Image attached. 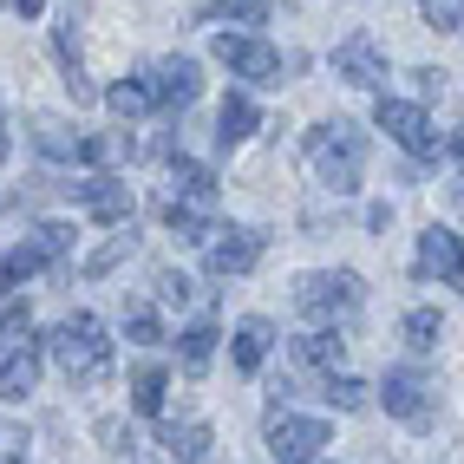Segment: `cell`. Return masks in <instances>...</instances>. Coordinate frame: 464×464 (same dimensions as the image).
I'll use <instances>...</instances> for the list:
<instances>
[{
  "label": "cell",
  "instance_id": "6da1fadb",
  "mask_svg": "<svg viewBox=\"0 0 464 464\" xmlns=\"http://www.w3.org/2000/svg\"><path fill=\"white\" fill-rule=\"evenodd\" d=\"M307 164H314V177L334 197H353L360 170H366V131L353 125V118H327V125L307 131Z\"/></svg>",
  "mask_w": 464,
  "mask_h": 464
},
{
  "label": "cell",
  "instance_id": "7a4b0ae2",
  "mask_svg": "<svg viewBox=\"0 0 464 464\" xmlns=\"http://www.w3.org/2000/svg\"><path fill=\"white\" fill-rule=\"evenodd\" d=\"M46 353L66 366V380H79V386H99V380L111 373V340H105V321H99V314H85V307L53 327Z\"/></svg>",
  "mask_w": 464,
  "mask_h": 464
},
{
  "label": "cell",
  "instance_id": "3957f363",
  "mask_svg": "<svg viewBox=\"0 0 464 464\" xmlns=\"http://www.w3.org/2000/svg\"><path fill=\"white\" fill-rule=\"evenodd\" d=\"M66 249H72V229H66V223H40L34 236L20 242V249H7V256H0V295H20V288L34 282L40 268H53Z\"/></svg>",
  "mask_w": 464,
  "mask_h": 464
},
{
  "label": "cell",
  "instance_id": "277c9868",
  "mask_svg": "<svg viewBox=\"0 0 464 464\" xmlns=\"http://www.w3.org/2000/svg\"><path fill=\"white\" fill-rule=\"evenodd\" d=\"M366 301V282L353 268H314V275H301L295 282V307L307 321H334V314H347V307Z\"/></svg>",
  "mask_w": 464,
  "mask_h": 464
},
{
  "label": "cell",
  "instance_id": "5b68a950",
  "mask_svg": "<svg viewBox=\"0 0 464 464\" xmlns=\"http://www.w3.org/2000/svg\"><path fill=\"white\" fill-rule=\"evenodd\" d=\"M373 125L406 150L412 164H431L439 158V131H431V118H425V105H412V99H386L380 92V105H373Z\"/></svg>",
  "mask_w": 464,
  "mask_h": 464
},
{
  "label": "cell",
  "instance_id": "8992f818",
  "mask_svg": "<svg viewBox=\"0 0 464 464\" xmlns=\"http://www.w3.org/2000/svg\"><path fill=\"white\" fill-rule=\"evenodd\" d=\"M209 53L223 59L236 79H249V85H282V53H275L262 34H216Z\"/></svg>",
  "mask_w": 464,
  "mask_h": 464
},
{
  "label": "cell",
  "instance_id": "52a82bcc",
  "mask_svg": "<svg viewBox=\"0 0 464 464\" xmlns=\"http://www.w3.org/2000/svg\"><path fill=\"white\" fill-rule=\"evenodd\" d=\"M327 439H334L327 419H301V412H282V406L268 412V451L282 464H314Z\"/></svg>",
  "mask_w": 464,
  "mask_h": 464
},
{
  "label": "cell",
  "instance_id": "ba28073f",
  "mask_svg": "<svg viewBox=\"0 0 464 464\" xmlns=\"http://www.w3.org/2000/svg\"><path fill=\"white\" fill-rule=\"evenodd\" d=\"M203 262H209V275H249L256 262H262V229H242V223H229V229H209V242H203Z\"/></svg>",
  "mask_w": 464,
  "mask_h": 464
},
{
  "label": "cell",
  "instance_id": "9c48e42d",
  "mask_svg": "<svg viewBox=\"0 0 464 464\" xmlns=\"http://www.w3.org/2000/svg\"><path fill=\"white\" fill-rule=\"evenodd\" d=\"M334 79H347V85H360V92H380L386 85V53H380V40L373 34H347L334 46Z\"/></svg>",
  "mask_w": 464,
  "mask_h": 464
},
{
  "label": "cell",
  "instance_id": "30bf717a",
  "mask_svg": "<svg viewBox=\"0 0 464 464\" xmlns=\"http://www.w3.org/2000/svg\"><path fill=\"white\" fill-rule=\"evenodd\" d=\"M458 268H464V236L445 229V223H431V229L419 236L412 275H419V282H458Z\"/></svg>",
  "mask_w": 464,
  "mask_h": 464
},
{
  "label": "cell",
  "instance_id": "8fae6325",
  "mask_svg": "<svg viewBox=\"0 0 464 464\" xmlns=\"http://www.w3.org/2000/svg\"><path fill=\"white\" fill-rule=\"evenodd\" d=\"M380 406L392 419H425L431 412V380L419 373V366H392V373L380 380Z\"/></svg>",
  "mask_w": 464,
  "mask_h": 464
},
{
  "label": "cell",
  "instance_id": "7c38bea8",
  "mask_svg": "<svg viewBox=\"0 0 464 464\" xmlns=\"http://www.w3.org/2000/svg\"><path fill=\"white\" fill-rule=\"evenodd\" d=\"M144 79H150V99H158V105H190L203 92V66H197V59H183V53L158 59Z\"/></svg>",
  "mask_w": 464,
  "mask_h": 464
},
{
  "label": "cell",
  "instance_id": "4fadbf2b",
  "mask_svg": "<svg viewBox=\"0 0 464 464\" xmlns=\"http://www.w3.org/2000/svg\"><path fill=\"white\" fill-rule=\"evenodd\" d=\"M72 190H79V203L99 216V223H111V229L131 223V190L118 177H85V183H72Z\"/></svg>",
  "mask_w": 464,
  "mask_h": 464
},
{
  "label": "cell",
  "instance_id": "5bb4252c",
  "mask_svg": "<svg viewBox=\"0 0 464 464\" xmlns=\"http://www.w3.org/2000/svg\"><path fill=\"white\" fill-rule=\"evenodd\" d=\"M256 125H262V111H256L249 92H229V99L216 105V144H223V150L249 144V138H256Z\"/></svg>",
  "mask_w": 464,
  "mask_h": 464
},
{
  "label": "cell",
  "instance_id": "9a60e30c",
  "mask_svg": "<svg viewBox=\"0 0 464 464\" xmlns=\"http://www.w3.org/2000/svg\"><path fill=\"white\" fill-rule=\"evenodd\" d=\"M275 347V327L262 314H242L236 321V340H229V360H236V373H262V360Z\"/></svg>",
  "mask_w": 464,
  "mask_h": 464
},
{
  "label": "cell",
  "instance_id": "2e32d148",
  "mask_svg": "<svg viewBox=\"0 0 464 464\" xmlns=\"http://www.w3.org/2000/svg\"><path fill=\"white\" fill-rule=\"evenodd\" d=\"M164 451L177 464H209V425L203 419H170L164 425Z\"/></svg>",
  "mask_w": 464,
  "mask_h": 464
},
{
  "label": "cell",
  "instance_id": "e0dca14e",
  "mask_svg": "<svg viewBox=\"0 0 464 464\" xmlns=\"http://www.w3.org/2000/svg\"><path fill=\"white\" fill-rule=\"evenodd\" d=\"M170 197H183V203H203V209H216V177H209L203 164H190V158H177V164H170Z\"/></svg>",
  "mask_w": 464,
  "mask_h": 464
},
{
  "label": "cell",
  "instance_id": "ac0fdd59",
  "mask_svg": "<svg viewBox=\"0 0 464 464\" xmlns=\"http://www.w3.org/2000/svg\"><path fill=\"white\" fill-rule=\"evenodd\" d=\"M164 392H170V373H164L158 360H144L138 373H131V406H138L144 419H158V412H164Z\"/></svg>",
  "mask_w": 464,
  "mask_h": 464
},
{
  "label": "cell",
  "instance_id": "d6986e66",
  "mask_svg": "<svg viewBox=\"0 0 464 464\" xmlns=\"http://www.w3.org/2000/svg\"><path fill=\"white\" fill-rule=\"evenodd\" d=\"M340 353H347V340H340L334 327H314V334L295 340V360H301V366H321V373H334Z\"/></svg>",
  "mask_w": 464,
  "mask_h": 464
},
{
  "label": "cell",
  "instance_id": "ffe728a7",
  "mask_svg": "<svg viewBox=\"0 0 464 464\" xmlns=\"http://www.w3.org/2000/svg\"><path fill=\"white\" fill-rule=\"evenodd\" d=\"M164 223L177 242H209V209L203 203H183V197H164Z\"/></svg>",
  "mask_w": 464,
  "mask_h": 464
},
{
  "label": "cell",
  "instance_id": "44dd1931",
  "mask_svg": "<svg viewBox=\"0 0 464 464\" xmlns=\"http://www.w3.org/2000/svg\"><path fill=\"white\" fill-rule=\"evenodd\" d=\"M399 334H406L412 353H431V347H439V334H445V321H439V307H412V314L399 321Z\"/></svg>",
  "mask_w": 464,
  "mask_h": 464
},
{
  "label": "cell",
  "instance_id": "7402d4cb",
  "mask_svg": "<svg viewBox=\"0 0 464 464\" xmlns=\"http://www.w3.org/2000/svg\"><path fill=\"white\" fill-rule=\"evenodd\" d=\"M177 353H183V373H203L209 353H216V327H209V321L183 327V334H177Z\"/></svg>",
  "mask_w": 464,
  "mask_h": 464
},
{
  "label": "cell",
  "instance_id": "603a6c76",
  "mask_svg": "<svg viewBox=\"0 0 464 464\" xmlns=\"http://www.w3.org/2000/svg\"><path fill=\"white\" fill-rule=\"evenodd\" d=\"M105 105H111L118 118H144L158 99H150V79H118V85L105 92Z\"/></svg>",
  "mask_w": 464,
  "mask_h": 464
},
{
  "label": "cell",
  "instance_id": "cb8c5ba5",
  "mask_svg": "<svg viewBox=\"0 0 464 464\" xmlns=\"http://www.w3.org/2000/svg\"><path fill=\"white\" fill-rule=\"evenodd\" d=\"M197 20H242V26H262V20H268V0H203Z\"/></svg>",
  "mask_w": 464,
  "mask_h": 464
},
{
  "label": "cell",
  "instance_id": "d4e9b609",
  "mask_svg": "<svg viewBox=\"0 0 464 464\" xmlns=\"http://www.w3.org/2000/svg\"><path fill=\"white\" fill-rule=\"evenodd\" d=\"M327 399L340 412H366V406H373V386L353 380V373H327Z\"/></svg>",
  "mask_w": 464,
  "mask_h": 464
},
{
  "label": "cell",
  "instance_id": "484cf974",
  "mask_svg": "<svg viewBox=\"0 0 464 464\" xmlns=\"http://www.w3.org/2000/svg\"><path fill=\"white\" fill-rule=\"evenodd\" d=\"M34 144L46 150V158H79V131H66V125H59V118H40V125H34Z\"/></svg>",
  "mask_w": 464,
  "mask_h": 464
},
{
  "label": "cell",
  "instance_id": "4316f807",
  "mask_svg": "<svg viewBox=\"0 0 464 464\" xmlns=\"http://www.w3.org/2000/svg\"><path fill=\"white\" fill-rule=\"evenodd\" d=\"M131 249H138V236H131V223H125V229H118V236L105 242V249H99V256H85V275H111L118 262H125V256H131Z\"/></svg>",
  "mask_w": 464,
  "mask_h": 464
},
{
  "label": "cell",
  "instance_id": "83f0119b",
  "mask_svg": "<svg viewBox=\"0 0 464 464\" xmlns=\"http://www.w3.org/2000/svg\"><path fill=\"white\" fill-rule=\"evenodd\" d=\"M99 439H105V451H111L118 464H138V458H144V451H138V431L118 425V419H99Z\"/></svg>",
  "mask_w": 464,
  "mask_h": 464
},
{
  "label": "cell",
  "instance_id": "f1b7e54d",
  "mask_svg": "<svg viewBox=\"0 0 464 464\" xmlns=\"http://www.w3.org/2000/svg\"><path fill=\"white\" fill-rule=\"evenodd\" d=\"M419 14L439 26V34H464V0H419Z\"/></svg>",
  "mask_w": 464,
  "mask_h": 464
},
{
  "label": "cell",
  "instance_id": "f546056e",
  "mask_svg": "<svg viewBox=\"0 0 464 464\" xmlns=\"http://www.w3.org/2000/svg\"><path fill=\"white\" fill-rule=\"evenodd\" d=\"M26 445H34V439H26V425H7V419H0V464H20Z\"/></svg>",
  "mask_w": 464,
  "mask_h": 464
},
{
  "label": "cell",
  "instance_id": "4dcf8cb0",
  "mask_svg": "<svg viewBox=\"0 0 464 464\" xmlns=\"http://www.w3.org/2000/svg\"><path fill=\"white\" fill-rule=\"evenodd\" d=\"M190 288H197V282H190V275H177V268H164V275H158V301H170V307L190 301Z\"/></svg>",
  "mask_w": 464,
  "mask_h": 464
},
{
  "label": "cell",
  "instance_id": "1f68e13d",
  "mask_svg": "<svg viewBox=\"0 0 464 464\" xmlns=\"http://www.w3.org/2000/svg\"><path fill=\"white\" fill-rule=\"evenodd\" d=\"M125 334L138 340V347H158V340H164V327H158V314H144V307H138V314L125 321Z\"/></svg>",
  "mask_w": 464,
  "mask_h": 464
},
{
  "label": "cell",
  "instance_id": "d6a6232c",
  "mask_svg": "<svg viewBox=\"0 0 464 464\" xmlns=\"http://www.w3.org/2000/svg\"><path fill=\"white\" fill-rule=\"evenodd\" d=\"M0 340H34V321H26V307H0Z\"/></svg>",
  "mask_w": 464,
  "mask_h": 464
},
{
  "label": "cell",
  "instance_id": "836d02e7",
  "mask_svg": "<svg viewBox=\"0 0 464 464\" xmlns=\"http://www.w3.org/2000/svg\"><path fill=\"white\" fill-rule=\"evenodd\" d=\"M412 92H419V99H439V92H445V72H439V66H419V72H412Z\"/></svg>",
  "mask_w": 464,
  "mask_h": 464
},
{
  "label": "cell",
  "instance_id": "e575fe53",
  "mask_svg": "<svg viewBox=\"0 0 464 464\" xmlns=\"http://www.w3.org/2000/svg\"><path fill=\"white\" fill-rule=\"evenodd\" d=\"M7 7H14L20 20H40V14H46V0H7Z\"/></svg>",
  "mask_w": 464,
  "mask_h": 464
},
{
  "label": "cell",
  "instance_id": "d590c367",
  "mask_svg": "<svg viewBox=\"0 0 464 464\" xmlns=\"http://www.w3.org/2000/svg\"><path fill=\"white\" fill-rule=\"evenodd\" d=\"M7 150H14V144H7V118H0V164H7Z\"/></svg>",
  "mask_w": 464,
  "mask_h": 464
},
{
  "label": "cell",
  "instance_id": "8d00e7d4",
  "mask_svg": "<svg viewBox=\"0 0 464 464\" xmlns=\"http://www.w3.org/2000/svg\"><path fill=\"white\" fill-rule=\"evenodd\" d=\"M451 158H458V164H464V131H458V144H451Z\"/></svg>",
  "mask_w": 464,
  "mask_h": 464
},
{
  "label": "cell",
  "instance_id": "74e56055",
  "mask_svg": "<svg viewBox=\"0 0 464 464\" xmlns=\"http://www.w3.org/2000/svg\"><path fill=\"white\" fill-rule=\"evenodd\" d=\"M458 288H464V268H458Z\"/></svg>",
  "mask_w": 464,
  "mask_h": 464
},
{
  "label": "cell",
  "instance_id": "f35d334b",
  "mask_svg": "<svg viewBox=\"0 0 464 464\" xmlns=\"http://www.w3.org/2000/svg\"><path fill=\"white\" fill-rule=\"evenodd\" d=\"M314 464H327V458H314Z\"/></svg>",
  "mask_w": 464,
  "mask_h": 464
}]
</instances>
